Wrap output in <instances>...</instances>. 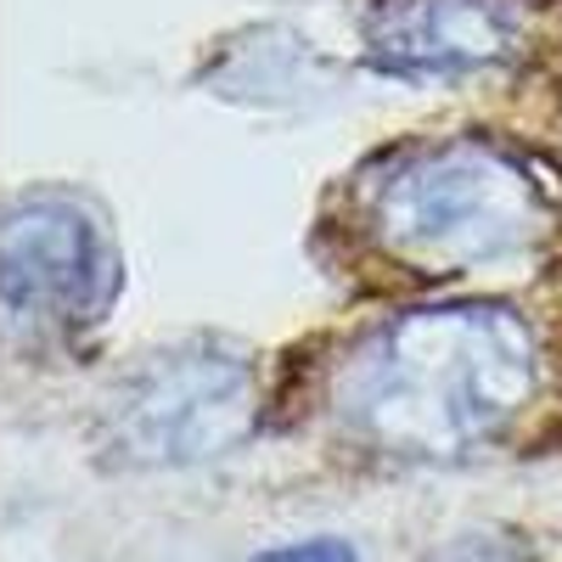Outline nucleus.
<instances>
[{"label":"nucleus","mask_w":562,"mask_h":562,"mask_svg":"<svg viewBox=\"0 0 562 562\" xmlns=\"http://www.w3.org/2000/svg\"><path fill=\"white\" fill-rule=\"evenodd\" d=\"M254 562H360L349 540H333V535H315V540H293V546H270L259 551Z\"/></svg>","instance_id":"1"}]
</instances>
